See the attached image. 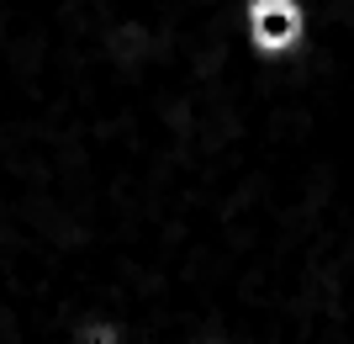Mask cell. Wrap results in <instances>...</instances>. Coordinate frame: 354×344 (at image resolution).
Instances as JSON below:
<instances>
[{"label":"cell","mask_w":354,"mask_h":344,"mask_svg":"<svg viewBox=\"0 0 354 344\" xmlns=\"http://www.w3.org/2000/svg\"><path fill=\"white\" fill-rule=\"evenodd\" d=\"M21 85L148 138L227 85L185 165V249L227 344H354V0H0Z\"/></svg>","instance_id":"obj_1"},{"label":"cell","mask_w":354,"mask_h":344,"mask_svg":"<svg viewBox=\"0 0 354 344\" xmlns=\"http://www.w3.org/2000/svg\"><path fill=\"white\" fill-rule=\"evenodd\" d=\"M180 344H227V339H217V334H191V339H180Z\"/></svg>","instance_id":"obj_2"}]
</instances>
